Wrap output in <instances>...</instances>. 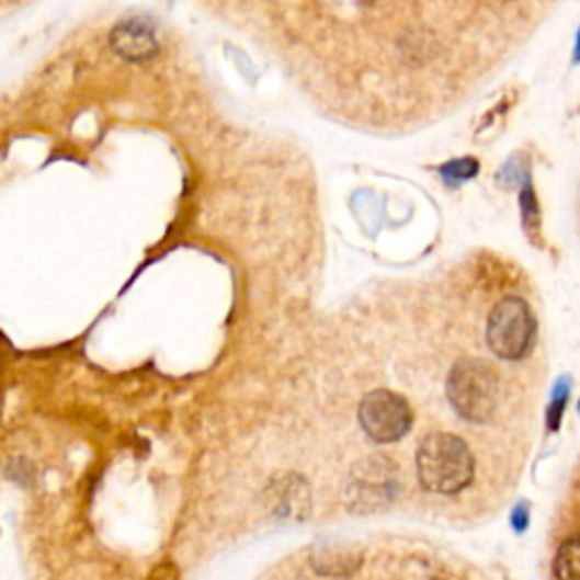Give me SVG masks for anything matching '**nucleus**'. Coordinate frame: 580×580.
<instances>
[{
	"instance_id": "1",
	"label": "nucleus",
	"mask_w": 580,
	"mask_h": 580,
	"mask_svg": "<svg viewBox=\"0 0 580 580\" xmlns=\"http://www.w3.org/2000/svg\"><path fill=\"white\" fill-rule=\"evenodd\" d=\"M418 479L435 494H456L474 479V456L458 435L431 433L416 456Z\"/></svg>"
},
{
	"instance_id": "2",
	"label": "nucleus",
	"mask_w": 580,
	"mask_h": 580,
	"mask_svg": "<svg viewBox=\"0 0 580 580\" xmlns=\"http://www.w3.org/2000/svg\"><path fill=\"white\" fill-rule=\"evenodd\" d=\"M447 397L454 411L474 424L492 420L499 406V377L484 361H460L447 379Z\"/></svg>"
},
{
	"instance_id": "3",
	"label": "nucleus",
	"mask_w": 580,
	"mask_h": 580,
	"mask_svg": "<svg viewBox=\"0 0 580 580\" xmlns=\"http://www.w3.org/2000/svg\"><path fill=\"white\" fill-rule=\"evenodd\" d=\"M537 322L522 297L501 299L488 318V345L503 361H520L531 354Z\"/></svg>"
},
{
	"instance_id": "4",
	"label": "nucleus",
	"mask_w": 580,
	"mask_h": 580,
	"mask_svg": "<svg viewBox=\"0 0 580 580\" xmlns=\"http://www.w3.org/2000/svg\"><path fill=\"white\" fill-rule=\"evenodd\" d=\"M399 492V476L388 458H367L352 469L348 503L356 513H377Z\"/></svg>"
},
{
	"instance_id": "5",
	"label": "nucleus",
	"mask_w": 580,
	"mask_h": 580,
	"mask_svg": "<svg viewBox=\"0 0 580 580\" xmlns=\"http://www.w3.org/2000/svg\"><path fill=\"white\" fill-rule=\"evenodd\" d=\"M363 431L374 440L388 445L401 440L413 424V411L403 397L390 390H372L363 397L359 408Z\"/></svg>"
},
{
	"instance_id": "6",
	"label": "nucleus",
	"mask_w": 580,
	"mask_h": 580,
	"mask_svg": "<svg viewBox=\"0 0 580 580\" xmlns=\"http://www.w3.org/2000/svg\"><path fill=\"white\" fill-rule=\"evenodd\" d=\"M268 505L282 520H306L311 513V492L299 476H284L268 488Z\"/></svg>"
},
{
	"instance_id": "7",
	"label": "nucleus",
	"mask_w": 580,
	"mask_h": 580,
	"mask_svg": "<svg viewBox=\"0 0 580 580\" xmlns=\"http://www.w3.org/2000/svg\"><path fill=\"white\" fill-rule=\"evenodd\" d=\"M114 50L132 61L148 59L157 53V39L150 25L144 21H125L112 32Z\"/></svg>"
},
{
	"instance_id": "8",
	"label": "nucleus",
	"mask_w": 580,
	"mask_h": 580,
	"mask_svg": "<svg viewBox=\"0 0 580 580\" xmlns=\"http://www.w3.org/2000/svg\"><path fill=\"white\" fill-rule=\"evenodd\" d=\"M361 565H363V556L350 554V551H320L311 558V567L320 576L345 578V576L356 573Z\"/></svg>"
},
{
	"instance_id": "9",
	"label": "nucleus",
	"mask_w": 580,
	"mask_h": 580,
	"mask_svg": "<svg viewBox=\"0 0 580 580\" xmlns=\"http://www.w3.org/2000/svg\"><path fill=\"white\" fill-rule=\"evenodd\" d=\"M554 571L558 580H580V535L567 539L558 549Z\"/></svg>"
},
{
	"instance_id": "10",
	"label": "nucleus",
	"mask_w": 580,
	"mask_h": 580,
	"mask_svg": "<svg viewBox=\"0 0 580 580\" xmlns=\"http://www.w3.org/2000/svg\"><path fill=\"white\" fill-rule=\"evenodd\" d=\"M569 395H571V379H567V377L558 379V384L554 386V393H551V406H549V418H547L551 431L560 429Z\"/></svg>"
},
{
	"instance_id": "11",
	"label": "nucleus",
	"mask_w": 580,
	"mask_h": 580,
	"mask_svg": "<svg viewBox=\"0 0 580 580\" xmlns=\"http://www.w3.org/2000/svg\"><path fill=\"white\" fill-rule=\"evenodd\" d=\"M476 173H479V163H476L474 159H460V161H452V163H447L445 168H442V175H445V180H447L450 184L465 182V180L474 178Z\"/></svg>"
},
{
	"instance_id": "12",
	"label": "nucleus",
	"mask_w": 580,
	"mask_h": 580,
	"mask_svg": "<svg viewBox=\"0 0 580 580\" xmlns=\"http://www.w3.org/2000/svg\"><path fill=\"white\" fill-rule=\"evenodd\" d=\"M148 580H182V578H180V569L175 562H159L150 571Z\"/></svg>"
},
{
	"instance_id": "13",
	"label": "nucleus",
	"mask_w": 580,
	"mask_h": 580,
	"mask_svg": "<svg viewBox=\"0 0 580 580\" xmlns=\"http://www.w3.org/2000/svg\"><path fill=\"white\" fill-rule=\"evenodd\" d=\"M522 209H524V218L526 220H537V202H535V193L531 191V186L524 189L522 193Z\"/></svg>"
},
{
	"instance_id": "14",
	"label": "nucleus",
	"mask_w": 580,
	"mask_h": 580,
	"mask_svg": "<svg viewBox=\"0 0 580 580\" xmlns=\"http://www.w3.org/2000/svg\"><path fill=\"white\" fill-rule=\"evenodd\" d=\"M513 526L518 531H524L528 526V508L522 503L515 508V513H513Z\"/></svg>"
},
{
	"instance_id": "15",
	"label": "nucleus",
	"mask_w": 580,
	"mask_h": 580,
	"mask_svg": "<svg viewBox=\"0 0 580 580\" xmlns=\"http://www.w3.org/2000/svg\"><path fill=\"white\" fill-rule=\"evenodd\" d=\"M576 61H580V30H578V37H576V50H573Z\"/></svg>"
}]
</instances>
